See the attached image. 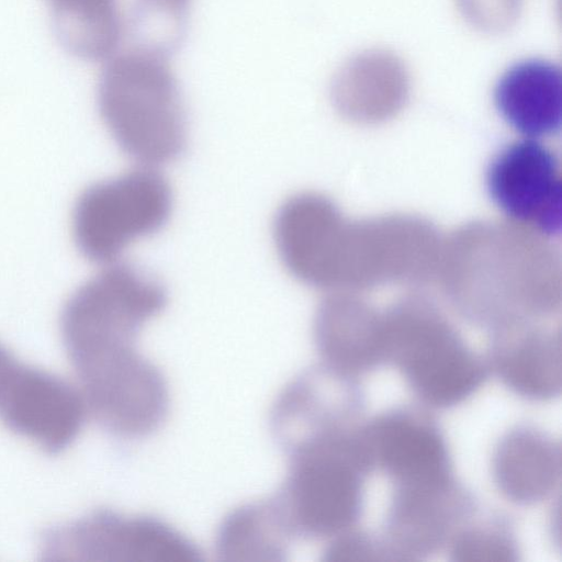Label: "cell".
Returning a JSON list of instances; mask_svg holds the SVG:
<instances>
[{
    "label": "cell",
    "mask_w": 562,
    "mask_h": 562,
    "mask_svg": "<svg viewBox=\"0 0 562 562\" xmlns=\"http://www.w3.org/2000/svg\"><path fill=\"white\" fill-rule=\"evenodd\" d=\"M494 102L502 117L526 137L557 134L562 123L561 68L538 58L514 64L498 79Z\"/></svg>",
    "instance_id": "8fae6325"
},
{
    "label": "cell",
    "mask_w": 562,
    "mask_h": 562,
    "mask_svg": "<svg viewBox=\"0 0 562 562\" xmlns=\"http://www.w3.org/2000/svg\"><path fill=\"white\" fill-rule=\"evenodd\" d=\"M462 16L485 33H502L518 20L522 0H456Z\"/></svg>",
    "instance_id": "e0dca14e"
},
{
    "label": "cell",
    "mask_w": 562,
    "mask_h": 562,
    "mask_svg": "<svg viewBox=\"0 0 562 562\" xmlns=\"http://www.w3.org/2000/svg\"><path fill=\"white\" fill-rule=\"evenodd\" d=\"M453 553L461 561H505L510 559L513 552L509 544L501 538L472 532L458 540Z\"/></svg>",
    "instance_id": "ac0fdd59"
},
{
    "label": "cell",
    "mask_w": 562,
    "mask_h": 562,
    "mask_svg": "<svg viewBox=\"0 0 562 562\" xmlns=\"http://www.w3.org/2000/svg\"><path fill=\"white\" fill-rule=\"evenodd\" d=\"M292 531L279 499L248 503L224 518L216 551L225 561L281 560Z\"/></svg>",
    "instance_id": "5bb4252c"
},
{
    "label": "cell",
    "mask_w": 562,
    "mask_h": 562,
    "mask_svg": "<svg viewBox=\"0 0 562 562\" xmlns=\"http://www.w3.org/2000/svg\"><path fill=\"white\" fill-rule=\"evenodd\" d=\"M72 367L88 413L111 432L144 437L165 420L169 406L166 380L135 345L102 350Z\"/></svg>",
    "instance_id": "5b68a950"
},
{
    "label": "cell",
    "mask_w": 562,
    "mask_h": 562,
    "mask_svg": "<svg viewBox=\"0 0 562 562\" xmlns=\"http://www.w3.org/2000/svg\"><path fill=\"white\" fill-rule=\"evenodd\" d=\"M16 361L12 358V356L5 350L2 346H0V385L15 366Z\"/></svg>",
    "instance_id": "ffe728a7"
},
{
    "label": "cell",
    "mask_w": 562,
    "mask_h": 562,
    "mask_svg": "<svg viewBox=\"0 0 562 562\" xmlns=\"http://www.w3.org/2000/svg\"><path fill=\"white\" fill-rule=\"evenodd\" d=\"M409 77L400 57L370 49L349 58L336 72L333 97L351 114H379L396 108L408 91Z\"/></svg>",
    "instance_id": "7c38bea8"
},
{
    "label": "cell",
    "mask_w": 562,
    "mask_h": 562,
    "mask_svg": "<svg viewBox=\"0 0 562 562\" xmlns=\"http://www.w3.org/2000/svg\"><path fill=\"white\" fill-rule=\"evenodd\" d=\"M368 552H370L369 549L361 540L347 538L333 544V547L327 551V560H362L366 559L363 555L368 554Z\"/></svg>",
    "instance_id": "d6986e66"
},
{
    "label": "cell",
    "mask_w": 562,
    "mask_h": 562,
    "mask_svg": "<svg viewBox=\"0 0 562 562\" xmlns=\"http://www.w3.org/2000/svg\"><path fill=\"white\" fill-rule=\"evenodd\" d=\"M45 560L98 562H193L198 548L169 525L147 516L100 510L47 531Z\"/></svg>",
    "instance_id": "8992f818"
},
{
    "label": "cell",
    "mask_w": 562,
    "mask_h": 562,
    "mask_svg": "<svg viewBox=\"0 0 562 562\" xmlns=\"http://www.w3.org/2000/svg\"><path fill=\"white\" fill-rule=\"evenodd\" d=\"M505 380L522 394L544 397L560 389L561 356L552 342L530 341L507 356L502 364Z\"/></svg>",
    "instance_id": "2e32d148"
},
{
    "label": "cell",
    "mask_w": 562,
    "mask_h": 562,
    "mask_svg": "<svg viewBox=\"0 0 562 562\" xmlns=\"http://www.w3.org/2000/svg\"><path fill=\"white\" fill-rule=\"evenodd\" d=\"M291 464L279 502L293 529L329 535L353 518L359 497L353 469L327 435L305 438L288 449Z\"/></svg>",
    "instance_id": "52a82bcc"
},
{
    "label": "cell",
    "mask_w": 562,
    "mask_h": 562,
    "mask_svg": "<svg viewBox=\"0 0 562 562\" xmlns=\"http://www.w3.org/2000/svg\"><path fill=\"white\" fill-rule=\"evenodd\" d=\"M87 413L79 389L18 362L0 385L1 420L49 452L75 440Z\"/></svg>",
    "instance_id": "9c48e42d"
},
{
    "label": "cell",
    "mask_w": 562,
    "mask_h": 562,
    "mask_svg": "<svg viewBox=\"0 0 562 562\" xmlns=\"http://www.w3.org/2000/svg\"><path fill=\"white\" fill-rule=\"evenodd\" d=\"M389 347L417 391L435 404L458 402L481 379V369L474 358L441 334L408 331Z\"/></svg>",
    "instance_id": "30bf717a"
},
{
    "label": "cell",
    "mask_w": 562,
    "mask_h": 562,
    "mask_svg": "<svg viewBox=\"0 0 562 562\" xmlns=\"http://www.w3.org/2000/svg\"><path fill=\"white\" fill-rule=\"evenodd\" d=\"M372 439L382 465L415 490L434 488L443 480L445 449L428 427L391 417L374 427Z\"/></svg>",
    "instance_id": "4fadbf2b"
},
{
    "label": "cell",
    "mask_w": 562,
    "mask_h": 562,
    "mask_svg": "<svg viewBox=\"0 0 562 562\" xmlns=\"http://www.w3.org/2000/svg\"><path fill=\"white\" fill-rule=\"evenodd\" d=\"M495 473L501 488L509 497L521 502L538 501L557 483L559 451L535 434L515 432L498 448Z\"/></svg>",
    "instance_id": "9a60e30c"
},
{
    "label": "cell",
    "mask_w": 562,
    "mask_h": 562,
    "mask_svg": "<svg viewBox=\"0 0 562 562\" xmlns=\"http://www.w3.org/2000/svg\"><path fill=\"white\" fill-rule=\"evenodd\" d=\"M168 58L119 53L106 59L99 80L104 123L123 151L146 167L173 161L187 145L183 101Z\"/></svg>",
    "instance_id": "6da1fadb"
},
{
    "label": "cell",
    "mask_w": 562,
    "mask_h": 562,
    "mask_svg": "<svg viewBox=\"0 0 562 562\" xmlns=\"http://www.w3.org/2000/svg\"><path fill=\"white\" fill-rule=\"evenodd\" d=\"M61 45L88 60L140 50L170 56L182 43L191 0H46Z\"/></svg>",
    "instance_id": "7a4b0ae2"
},
{
    "label": "cell",
    "mask_w": 562,
    "mask_h": 562,
    "mask_svg": "<svg viewBox=\"0 0 562 562\" xmlns=\"http://www.w3.org/2000/svg\"><path fill=\"white\" fill-rule=\"evenodd\" d=\"M172 207L167 180L150 167L90 186L79 196L74 237L91 261L111 263L134 240L158 232Z\"/></svg>",
    "instance_id": "3957f363"
},
{
    "label": "cell",
    "mask_w": 562,
    "mask_h": 562,
    "mask_svg": "<svg viewBox=\"0 0 562 562\" xmlns=\"http://www.w3.org/2000/svg\"><path fill=\"white\" fill-rule=\"evenodd\" d=\"M167 303L162 284L130 265H113L83 283L61 315V335L69 359L94 350L135 344L143 325Z\"/></svg>",
    "instance_id": "277c9868"
},
{
    "label": "cell",
    "mask_w": 562,
    "mask_h": 562,
    "mask_svg": "<svg viewBox=\"0 0 562 562\" xmlns=\"http://www.w3.org/2000/svg\"><path fill=\"white\" fill-rule=\"evenodd\" d=\"M487 191L509 217L542 234H559L562 224V181L557 156L525 138L505 147L490 164Z\"/></svg>",
    "instance_id": "ba28073f"
}]
</instances>
